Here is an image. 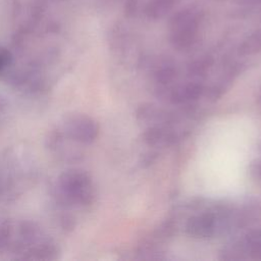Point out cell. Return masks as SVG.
Instances as JSON below:
<instances>
[{
	"label": "cell",
	"mask_w": 261,
	"mask_h": 261,
	"mask_svg": "<svg viewBox=\"0 0 261 261\" xmlns=\"http://www.w3.org/2000/svg\"><path fill=\"white\" fill-rule=\"evenodd\" d=\"M54 189L57 201L67 207H88L97 198L96 185L91 174L83 169L62 172Z\"/></svg>",
	"instance_id": "6da1fadb"
},
{
	"label": "cell",
	"mask_w": 261,
	"mask_h": 261,
	"mask_svg": "<svg viewBox=\"0 0 261 261\" xmlns=\"http://www.w3.org/2000/svg\"><path fill=\"white\" fill-rule=\"evenodd\" d=\"M204 21V10L196 4H189L177 10L168 22V40L172 48L184 52L198 42Z\"/></svg>",
	"instance_id": "7a4b0ae2"
},
{
	"label": "cell",
	"mask_w": 261,
	"mask_h": 261,
	"mask_svg": "<svg viewBox=\"0 0 261 261\" xmlns=\"http://www.w3.org/2000/svg\"><path fill=\"white\" fill-rule=\"evenodd\" d=\"M63 132L68 140L81 145H91L98 139L100 126L98 121L88 114L72 113L65 117Z\"/></svg>",
	"instance_id": "3957f363"
},
{
	"label": "cell",
	"mask_w": 261,
	"mask_h": 261,
	"mask_svg": "<svg viewBox=\"0 0 261 261\" xmlns=\"http://www.w3.org/2000/svg\"><path fill=\"white\" fill-rule=\"evenodd\" d=\"M136 119L139 123L151 126V125H167L175 126L180 120L178 114L160 108L157 105L149 102L141 103L135 112Z\"/></svg>",
	"instance_id": "277c9868"
},
{
	"label": "cell",
	"mask_w": 261,
	"mask_h": 261,
	"mask_svg": "<svg viewBox=\"0 0 261 261\" xmlns=\"http://www.w3.org/2000/svg\"><path fill=\"white\" fill-rule=\"evenodd\" d=\"M243 67V63L239 61H231L227 63L222 74L209 87H206L204 95L206 99L211 103L220 100L233 86L237 76L244 70Z\"/></svg>",
	"instance_id": "5b68a950"
},
{
	"label": "cell",
	"mask_w": 261,
	"mask_h": 261,
	"mask_svg": "<svg viewBox=\"0 0 261 261\" xmlns=\"http://www.w3.org/2000/svg\"><path fill=\"white\" fill-rule=\"evenodd\" d=\"M219 219L213 212H201L188 218L185 232L194 239H210L218 230Z\"/></svg>",
	"instance_id": "8992f818"
},
{
	"label": "cell",
	"mask_w": 261,
	"mask_h": 261,
	"mask_svg": "<svg viewBox=\"0 0 261 261\" xmlns=\"http://www.w3.org/2000/svg\"><path fill=\"white\" fill-rule=\"evenodd\" d=\"M184 132L175 129L174 126L151 125L142 133V141L149 147L164 148L175 145L184 138Z\"/></svg>",
	"instance_id": "52a82bcc"
},
{
	"label": "cell",
	"mask_w": 261,
	"mask_h": 261,
	"mask_svg": "<svg viewBox=\"0 0 261 261\" xmlns=\"http://www.w3.org/2000/svg\"><path fill=\"white\" fill-rule=\"evenodd\" d=\"M153 80L159 86L174 84L178 76V70L174 62L168 58L161 59L155 65L152 72Z\"/></svg>",
	"instance_id": "ba28073f"
},
{
	"label": "cell",
	"mask_w": 261,
	"mask_h": 261,
	"mask_svg": "<svg viewBox=\"0 0 261 261\" xmlns=\"http://www.w3.org/2000/svg\"><path fill=\"white\" fill-rule=\"evenodd\" d=\"M180 0H148L145 14L149 19L157 20L169 14Z\"/></svg>",
	"instance_id": "9c48e42d"
},
{
	"label": "cell",
	"mask_w": 261,
	"mask_h": 261,
	"mask_svg": "<svg viewBox=\"0 0 261 261\" xmlns=\"http://www.w3.org/2000/svg\"><path fill=\"white\" fill-rule=\"evenodd\" d=\"M214 64V58L209 54L198 56L187 65V74L191 79L200 80L205 77Z\"/></svg>",
	"instance_id": "30bf717a"
},
{
	"label": "cell",
	"mask_w": 261,
	"mask_h": 261,
	"mask_svg": "<svg viewBox=\"0 0 261 261\" xmlns=\"http://www.w3.org/2000/svg\"><path fill=\"white\" fill-rule=\"evenodd\" d=\"M238 54L240 56H253L261 53V29L250 33L238 46Z\"/></svg>",
	"instance_id": "8fae6325"
},
{
	"label": "cell",
	"mask_w": 261,
	"mask_h": 261,
	"mask_svg": "<svg viewBox=\"0 0 261 261\" xmlns=\"http://www.w3.org/2000/svg\"><path fill=\"white\" fill-rule=\"evenodd\" d=\"M243 249L254 256H261V228L249 231L244 239Z\"/></svg>",
	"instance_id": "7c38bea8"
},
{
	"label": "cell",
	"mask_w": 261,
	"mask_h": 261,
	"mask_svg": "<svg viewBox=\"0 0 261 261\" xmlns=\"http://www.w3.org/2000/svg\"><path fill=\"white\" fill-rule=\"evenodd\" d=\"M176 232V223L172 219H168L160 224V226L154 232V239L156 241H166L172 238Z\"/></svg>",
	"instance_id": "4fadbf2b"
},
{
	"label": "cell",
	"mask_w": 261,
	"mask_h": 261,
	"mask_svg": "<svg viewBox=\"0 0 261 261\" xmlns=\"http://www.w3.org/2000/svg\"><path fill=\"white\" fill-rule=\"evenodd\" d=\"M13 57L10 51L4 46H0V76L7 73L12 65Z\"/></svg>",
	"instance_id": "5bb4252c"
},
{
	"label": "cell",
	"mask_w": 261,
	"mask_h": 261,
	"mask_svg": "<svg viewBox=\"0 0 261 261\" xmlns=\"http://www.w3.org/2000/svg\"><path fill=\"white\" fill-rule=\"evenodd\" d=\"M249 173L253 179L261 181V157L254 159L250 163Z\"/></svg>",
	"instance_id": "9a60e30c"
},
{
	"label": "cell",
	"mask_w": 261,
	"mask_h": 261,
	"mask_svg": "<svg viewBox=\"0 0 261 261\" xmlns=\"http://www.w3.org/2000/svg\"><path fill=\"white\" fill-rule=\"evenodd\" d=\"M158 158V153L155 152V151H150V152H147L145 153L141 160H140V165L142 167H148L150 166L151 164H153Z\"/></svg>",
	"instance_id": "2e32d148"
},
{
	"label": "cell",
	"mask_w": 261,
	"mask_h": 261,
	"mask_svg": "<svg viewBox=\"0 0 261 261\" xmlns=\"http://www.w3.org/2000/svg\"><path fill=\"white\" fill-rule=\"evenodd\" d=\"M140 0H126L124 6V13L127 17H133L138 11Z\"/></svg>",
	"instance_id": "e0dca14e"
},
{
	"label": "cell",
	"mask_w": 261,
	"mask_h": 261,
	"mask_svg": "<svg viewBox=\"0 0 261 261\" xmlns=\"http://www.w3.org/2000/svg\"><path fill=\"white\" fill-rule=\"evenodd\" d=\"M233 2L241 6H257L261 4V0H233Z\"/></svg>",
	"instance_id": "ac0fdd59"
},
{
	"label": "cell",
	"mask_w": 261,
	"mask_h": 261,
	"mask_svg": "<svg viewBox=\"0 0 261 261\" xmlns=\"http://www.w3.org/2000/svg\"><path fill=\"white\" fill-rule=\"evenodd\" d=\"M2 192V178H1V175H0V194Z\"/></svg>",
	"instance_id": "d6986e66"
}]
</instances>
